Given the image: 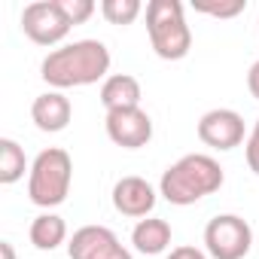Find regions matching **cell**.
Instances as JSON below:
<instances>
[{
	"mask_svg": "<svg viewBox=\"0 0 259 259\" xmlns=\"http://www.w3.org/2000/svg\"><path fill=\"white\" fill-rule=\"evenodd\" d=\"M22 31L37 46H55L70 34V22L64 19L55 0H37L22 10Z\"/></svg>",
	"mask_w": 259,
	"mask_h": 259,
	"instance_id": "obj_6",
	"label": "cell"
},
{
	"mask_svg": "<svg viewBox=\"0 0 259 259\" xmlns=\"http://www.w3.org/2000/svg\"><path fill=\"white\" fill-rule=\"evenodd\" d=\"M159 195L156 189L144 180V177H122L116 180L113 186V207L122 213V217H135V220H147L156 207Z\"/></svg>",
	"mask_w": 259,
	"mask_h": 259,
	"instance_id": "obj_10",
	"label": "cell"
},
{
	"mask_svg": "<svg viewBox=\"0 0 259 259\" xmlns=\"http://www.w3.org/2000/svg\"><path fill=\"white\" fill-rule=\"evenodd\" d=\"M25 171H28L25 150L13 138H0V183L13 186V183H19L25 177Z\"/></svg>",
	"mask_w": 259,
	"mask_h": 259,
	"instance_id": "obj_15",
	"label": "cell"
},
{
	"mask_svg": "<svg viewBox=\"0 0 259 259\" xmlns=\"http://www.w3.org/2000/svg\"><path fill=\"white\" fill-rule=\"evenodd\" d=\"M132 244L138 253H147V256H159L171 247V223L168 220H159V217H147V220H138L135 232H132Z\"/></svg>",
	"mask_w": 259,
	"mask_h": 259,
	"instance_id": "obj_13",
	"label": "cell"
},
{
	"mask_svg": "<svg viewBox=\"0 0 259 259\" xmlns=\"http://www.w3.org/2000/svg\"><path fill=\"white\" fill-rule=\"evenodd\" d=\"M0 259H16V250L10 241H0Z\"/></svg>",
	"mask_w": 259,
	"mask_h": 259,
	"instance_id": "obj_22",
	"label": "cell"
},
{
	"mask_svg": "<svg viewBox=\"0 0 259 259\" xmlns=\"http://www.w3.org/2000/svg\"><path fill=\"white\" fill-rule=\"evenodd\" d=\"M198 141L210 150H220V153H229L235 147L244 144V119L241 113L229 110V107H217V110H207L201 119H198Z\"/></svg>",
	"mask_w": 259,
	"mask_h": 259,
	"instance_id": "obj_7",
	"label": "cell"
},
{
	"mask_svg": "<svg viewBox=\"0 0 259 259\" xmlns=\"http://www.w3.org/2000/svg\"><path fill=\"white\" fill-rule=\"evenodd\" d=\"M253 247V229L238 213H220L204 226V250L213 259H244Z\"/></svg>",
	"mask_w": 259,
	"mask_h": 259,
	"instance_id": "obj_5",
	"label": "cell"
},
{
	"mask_svg": "<svg viewBox=\"0 0 259 259\" xmlns=\"http://www.w3.org/2000/svg\"><path fill=\"white\" fill-rule=\"evenodd\" d=\"M101 13L110 25H132L144 13V7H141V0H104Z\"/></svg>",
	"mask_w": 259,
	"mask_h": 259,
	"instance_id": "obj_16",
	"label": "cell"
},
{
	"mask_svg": "<svg viewBox=\"0 0 259 259\" xmlns=\"http://www.w3.org/2000/svg\"><path fill=\"white\" fill-rule=\"evenodd\" d=\"M147 34L153 52L165 61H180L192 49V31L180 0H150L147 4Z\"/></svg>",
	"mask_w": 259,
	"mask_h": 259,
	"instance_id": "obj_3",
	"label": "cell"
},
{
	"mask_svg": "<svg viewBox=\"0 0 259 259\" xmlns=\"http://www.w3.org/2000/svg\"><path fill=\"white\" fill-rule=\"evenodd\" d=\"M141 98H144L141 82L132 73H113L101 82V104L107 107V113L141 107Z\"/></svg>",
	"mask_w": 259,
	"mask_h": 259,
	"instance_id": "obj_12",
	"label": "cell"
},
{
	"mask_svg": "<svg viewBox=\"0 0 259 259\" xmlns=\"http://www.w3.org/2000/svg\"><path fill=\"white\" fill-rule=\"evenodd\" d=\"M55 4L64 13V19L70 22V28L82 25V22H89L95 16V4H92V0H55Z\"/></svg>",
	"mask_w": 259,
	"mask_h": 259,
	"instance_id": "obj_18",
	"label": "cell"
},
{
	"mask_svg": "<svg viewBox=\"0 0 259 259\" xmlns=\"http://www.w3.org/2000/svg\"><path fill=\"white\" fill-rule=\"evenodd\" d=\"M226 183V174L220 168V162L213 156L204 153H189L183 159H177L159 180V195L168 204L177 207H189L207 195H213L220 186Z\"/></svg>",
	"mask_w": 259,
	"mask_h": 259,
	"instance_id": "obj_2",
	"label": "cell"
},
{
	"mask_svg": "<svg viewBox=\"0 0 259 259\" xmlns=\"http://www.w3.org/2000/svg\"><path fill=\"white\" fill-rule=\"evenodd\" d=\"M70 259H132V250L122 247L113 229L107 226H82L67 241Z\"/></svg>",
	"mask_w": 259,
	"mask_h": 259,
	"instance_id": "obj_8",
	"label": "cell"
},
{
	"mask_svg": "<svg viewBox=\"0 0 259 259\" xmlns=\"http://www.w3.org/2000/svg\"><path fill=\"white\" fill-rule=\"evenodd\" d=\"M70 180H73L70 153L61 147H49L34 159L28 171V198L43 210L58 207L70 195Z\"/></svg>",
	"mask_w": 259,
	"mask_h": 259,
	"instance_id": "obj_4",
	"label": "cell"
},
{
	"mask_svg": "<svg viewBox=\"0 0 259 259\" xmlns=\"http://www.w3.org/2000/svg\"><path fill=\"white\" fill-rule=\"evenodd\" d=\"M28 238L37 250H55L67 241V223L58 213H40V217H34Z\"/></svg>",
	"mask_w": 259,
	"mask_h": 259,
	"instance_id": "obj_14",
	"label": "cell"
},
{
	"mask_svg": "<svg viewBox=\"0 0 259 259\" xmlns=\"http://www.w3.org/2000/svg\"><path fill=\"white\" fill-rule=\"evenodd\" d=\"M70 116H73V107H70V101L61 92H43L31 104L34 125L40 128V132H49V135L64 132V128L70 125Z\"/></svg>",
	"mask_w": 259,
	"mask_h": 259,
	"instance_id": "obj_11",
	"label": "cell"
},
{
	"mask_svg": "<svg viewBox=\"0 0 259 259\" xmlns=\"http://www.w3.org/2000/svg\"><path fill=\"white\" fill-rule=\"evenodd\" d=\"M244 159H247V168L259 177V119L253 122V132L247 135V144H244Z\"/></svg>",
	"mask_w": 259,
	"mask_h": 259,
	"instance_id": "obj_19",
	"label": "cell"
},
{
	"mask_svg": "<svg viewBox=\"0 0 259 259\" xmlns=\"http://www.w3.org/2000/svg\"><path fill=\"white\" fill-rule=\"evenodd\" d=\"M247 89H250V95L259 101V61L250 67V73H247Z\"/></svg>",
	"mask_w": 259,
	"mask_h": 259,
	"instance_id": "obj_21",
	"label": "cell"
},
{
	"mask_svg": "<svg viewBox=\"0 0 259 259\" xmlns=\"http://www.w3.org/2000/svg\"><path fill=\"white\" fill-rule=\"evenodd\" d=\"M195 13L213 16V19H235L247 10V0H195Z\"/></svg>",
	"mask_w": 259,
	"mask_h": 259,
	"instance_id": "obj_17",
	"label": "cell"
},
{
	"mask_svg": "<svg viewBox=\"0 0 259 259\" xmlns=\"http://www.w3.org/2000/svg\"><path fill=\"white\" fill-rule=\"evenodd\" d=\"M107 73H110V49L101 40H76L61 49H52L40 64V76L55 92L92 85L98 79H107Z\"/></svg>",
	"mask_w": 259,
	"mask_h": 259,
	"instance_id": "obj_1",
	"label": "cell"
},
{
	"mask_svg": "<svg viewBox=\"0 0 259 259\" xmlns=\"http://www.w3.org/2000/svg\"><path fill=\"white\" fill-rule=\"evenodd\" d=\"M168 259H207V253H204V250H198V247L183 244V247H174Z\"/></svg>",
	"mask_w": 259,
	"mask_h": 259,
	"instance_id": "obj_20",
	"label": "cell"
},
{
	"mask_svg": "<svg viewBox=\"0 0 259 259\" xmlns=\"http://www.w3.org/2000/svg\"><path fill=\"white\" fill-rule=\"evenodd\" d=\"M104 125H107V138L122 150H141L153 141V119L141 107L113 110V113H107Z\"/></svg>",
	"mask_w": 259,
	"mask_h": 259,
	"instance_id": "obj_9",
	"label": "cell"
}]
</instances>
